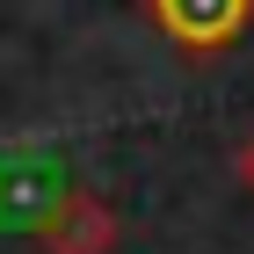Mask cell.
I'll use <instances>...</instances> for the list:
<instances>
[{"instance_id": "6da1fadb", "label": "cell", "mask_w": 254, "mask_h": 254, "mask_svg": "<svg viewBox=\"0 0 254 254\" xmlns=\"http://www.w3.org/2000/svg\"><path fill=\"white\" fill-rule=\"evenodd\" d=\"M153 22L182 51H225L254 22V0H153Z\"/></svg>"}, {"instance_id": "7a4b0ae2", "label": "cell", "mask_w": 254, "mask_h": 254, "mask_svg": "<svg viewBox=\"0 0 254 254\" xmlns=\"http://www.w3.org/2000/svg\"><path fill=\"white\" fill-rule=\"evenodd\" d=\"M37 247L44 254H109L117 247V211H109L102 196L65 189L59 203H51V218L37 225Z\"/></svg>"}, {"instance_id": "3957f363", "label": "cell", "mask_w": 254, "mask_h": 254, "mask_svg": "<svg viewBox=\"0 0 254 254\" xmlns=\"http://www.w3.org/2000/svg\"><path fill=\"white\" fill-rule=\"evenodd\" d=\"M59 196H65V175L44 167V160L37 167H0V225H29L37 233Z\"/></svg>"}, {"instance_id": "277c9868", "label": "cell", "mask_w": 254, "mask_h": 254, "mask_svg": "<svg viewBox=\"0 0 254 254\" xmlns=\"http://www.w3.org/2000/svg\"><path fill=\"white\" fill-rule=\"evenodd\" d=\"M233 167H240V189L254 196V138H247V145H240V160H233Z\"/></svg>"}]
</instances>
